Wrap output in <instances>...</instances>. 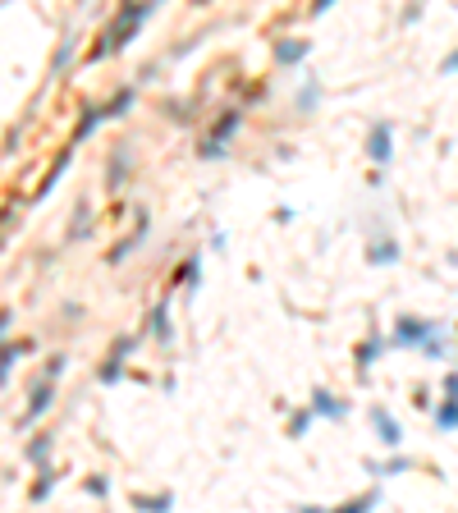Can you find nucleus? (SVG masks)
Wrapping results in <instances>:
<instances>
[{"label": "nucleus", "instance_id": "f704fd0d", "mask_svg": "<svg viewBox=\"0 0 458 513\" xmlns=\"http://www.w3.org/2000/svg\"><path fill=\"white\" fill-rule=\"evenodd\" d=\"M440 394H454V399H458V367H454V372H445V381H440Z\"/></svg>", "mask_w": 458, "mask_h": 513}, {"label": "nucleus", "instance_id": "bb28decb", "mask_svg": "<svg viewBox=\"0 0 458 513\" xmlns=\"http://www.w3.org/2000/svg\"><path fill=\"white\" fill-rule=\"evenodd\" d=\"M312 422H317V413H312V408H298V413H289V426H284V431L294 440H303L307 431H312Z\"/></svg>", "mask_w": 458, "mask_h": 513}, {"label": "nucleus", "instance_id": "4be33fe9", "mask_svg": "<svg viewBox=\"0 0 458 513\" xmlns=\"http://www.w3.org/2000/svg\"><path fill=\"white\" fill-rule=\"evenodd\" d=\"M436 431H440V436H454V431H458V399H454V394H440Z\"/></svg>", "mask_w": 458, "mask_h": 513}, {"label": "nucleus", "instance_id": "a878e982", "mask_svg": "<svg viewBox=\"0 0 458 513\" xmlns=\"http://www.w3.org/2000/svg\"><path fill=\"white\" fill-rule=\"evenodd\" d=\"M317 101H321V83H317V78H307V83H303V92H298V97H294L298 115H312V110H317Z\"/></svg>", "mask_w": 458, "mask_h": 513}, {"label": "nucleus", "instance_id": "f3484780", "mask_svg": "<svg viewBox=\"0 0 458 513\" xmlns=\"http://www.w3.org/2000/svg\"><path fill=\"white\" fill-rule=\"evenodd\" d=\"M197 280H202V252H188L184 262L175 266V289H184V294H193Z\"/></svg>", "mask_w": 458, "mask_h": 513}, {"label": "nucleus", "instance_id": "473e14b6", "mask_svg": "<svg viewBox=\"0 0 458 513\" xmlns=\"http://www.w3.org/2000/svg\"><path fill=\"white\" fill-rule=\"evenodd\" d=\"M65 353H51V358H46V367H42V376H51V381H60V376H65Z\"/></svg>", "mask_w": 458, "mask_h": 513}, {"label": "nucleus", "instance_id": "aec40b11", "mask_svg": "<svg viewBox=\"0 0 458 513\" xmlns=\"http://www.w3.org/2000/svg\"><path fill=\"white\" fill-rule=\"evenodd\" d=\"M367 262L371 266H394V262H399V243L385 239V234H381V239H371L367 243Z\"/></svg>", "mask_w": 458, "mask_h": 513}, {"label": "nucleus", "instance_id": "2f4dec72", "mask_svg": "<svg viewBox=\"0 0 458 513\" xmlns=\"http://www.w3.org/2000/svg\"><path fill=\"white\" fill-rule=\"evenodd\" d=\"M83 491H88L92 500H110V481L106 477H88L83 481Z\"/></svg>", "mask_w": 458, "mask_h": 513}, {"label": "nucleus", "instance_id": "20e7f679", "mask_svg": "<svg viewBox=\"0 0 458 513\" xmlns=\"http://www.w3.org/2000/svg\"><path fill=\"white\" fill-rule=\"evenodd\" d=\"M147 234H152V211H133V230L124 234L120 243H110V252H106V262L110 266H124L133 257V252L147 243Z\"/></svg>", "mask_w": 458, "mask_h": 513}, {"label": "nucleus", "instance_id": "39448f33", "mask_svg": "<svg viewBox=\"0 0 458 513\" xmlns=\"http://www.w3.org/2000/svg\"><path fill=\"white\" fill-rule=\"evenodd\" d=\"M138 349V335H120L115 339V349L101 358V367H97V381L101 385H115V381H124V367H129V353Z\"/></svg>", "mask_w": 458, "mask_h": 513}, {"label": "nucleus", "instance_id": "b1692460", "mask_svg": "<svg viewBox=\"0 0 458 513\" xmlns=\"http://www.w3.org/2000/svg\"><path fill=\"white\" fill-rule=\"evenodd\" d=\"M133 509H142V513H170V509H175V495H170V491L133 495Z\"/></svg>", "mask_w": 458, "mask_h": 513}, {"label": "nucleus", "instance_id": "423d86ee", "mask_svg": "<svg viewBox=\"0 0 458 513\" xmlns=\"http://www.w3.org/2000/svg\"><path fill=\"white\" fill-rule=\"evenodd\" d=\"M367 161L376 165V170H385V165L394 161V129L385 120H376L367 129Z\"/></svg>", "mask_w": 458, "mask_h": 513}, {"label": "nucleus", "instance_id": "6e6552de", "mask_svg": "<svg viewBox=\"0 0 458 513\" xmlns=\"http://www.w3.org/2000/svg\"><path fill=\"white\" fill-rule=\"evenodd\" d=\"M385 344H390V339H385L381 330H367V339H362L358 349H353V372H358V381H367V376H371V367L381 362Z\"/></svg>", "mask_w": 458, "mask_h": 513}, {"label": "nucleus", "instance_id": "c85d7f7f", "mask_svg": "<svg viewBox=\"0 0 458 513\" xmlns=\"http://www.w3.org/2000/svg\"><path fill=\"white\" fill-rule=\"evenodd\" d=\"M28 463H37V468H42V463H51V436H42V431H37V436L28 440Z\"/></svg>", "mask_w": 458, "mask_h": 513}, {"label": "nucleus", "instance_id": "f257e3e1", "mask_svg": "<svg viewBox=\"0 0 458 513\" xmlns=\"http://www.w3.org/2000/svg\"><path fill=\"white\" fill-rule=\"evenodd\" d=\"M156 5H161V0H120V10L110 14V23L101 28V37L88 51L92 65H101V60H110V55H120L124 46H133V37L147 28V19L156 14Z\"/></svg>", "mask_w": 458, "mask_h": 513}, {"label": "nucleus", "instance_id": "6ab92c4d", "mask_svg": "<svg viewBox=\"0 0 458 513\" xmlns=\"http://www.w3.org/2000/svg\"><path fill=\"white\" fill-rule=\"evenodd\" d=\"M367 472H371V477H404V472H413V459H408V454H399V449H394L390 459H381V463L371 459V463H367Z\"/></svg>", "mask_w": 458, "mask_h": 513}, {"label": "nucleus", "instance_id": "72a5a7b5", "mask_svg": "<svg viewBox=\"0 0 458 513\" xmlns=\"http://www.w3.org/2000/svg\"><path fill=\"white\" fill-rule=\"evenodd\" d=\"M10 326H14V312H10V307H0V344L10 339Z\"/></svg>", "mask_w": 458, "mask_h": 513}, {"label": "nucleus", "instance_id": "cd10ccee", "mask_svg": "<svg viewBox=\"0 0 458 513\" xmlns=\"http://www.w3.org/2000/svg\"><path fill=\"white\" fill-rule=\"evenodd\" d=\"M74 216H78V220H69V239H88V230H92V207H88V202H78Z\"/></svg>", "mask_w": 458, "mask_h": 513}, {"label": "nucleus", "instance_id": "9b49d317", "mask_svg": "<svg viewBox=\"0 0 458 513\" xmlns=\"http://www.w3.org/2000/svg\"><path fill=\"white\" fill-rule=\"evenodd\" d=\"M101 124H110L106 120V101H88V106L78 110V124H74V133H69V142H74V147H83V142H88Z\"/></svg>", "mask_w": 458, "mask_h": 513}, {"label": "nucleus", "instance_id": "a211bd4d", "mask_svg": "<svg viewBox=\"0 0 458 513\" xmlns=\"http://www.w3.org/2000/svg\"><path fill=\"white\" fill-rule=\"evenodd\" d=\"M23 353H28V344H23V339H5V344H0V390L10 385V376H14V362H19Z\"/></svg>", "mask_w": 458, "mask_h": 513}, {"label": "nucleus", "instance_id": "f8f14e48", "mask_svg": "<svg viewBox=\"0 0 458 513\" xmlns=\"http://www.w3.org/2000/svg\"><path fill=\"white\" fill-rule=\"evenodd\" d=\"M74 142H65V147H60V152H55V161L46 165V175H42V184H37V193H33V202H42V197H51L55 193V184H60V179H65V170H69V161H74Z\"/></svg>", "mask_w": 458, "mask_h": 513}, {"label": "nucleus", "instance_id": "4468645a", "mask_svg": "<svg viewBox=\"0 0 458 513\" xmlns=\"http://www.w3.org/2000/svg\"><path fill=\"white\" fill-rule=\"evenodd\" d=\"M129 170H133V147L129 142H120V147L110 152V161H106V188L110 193H120V188L129 184Z\"/></svg>", "mask_w": 458, "mask_h": 513}, {"label": "nucleus", "instance_id": "e433bc0d", "mask_svg": "<svg viewBox=\"0 0 458 513\" xmlns=\"http://www.w3.org/2000/svg\"><path fill=\"white\" fill-rule=\"evenodd\" d=\"M440 74H458V46L445 55V60H440Z\"/></svg>", "mask_w": 458, "mask_h": 513}, {"label": "nucleus", "instance_id": "c756f323", "mask_svg": "<svg viewBox=\"0 0 458 513\" xmlns=\"http://www.w3.org/2000/svg\"><path fill=\"white\" fill-rule=\"evenodd\" d=\"M417 353H426V358H440V362H445V353H449V339H445V330H436V335L426 339V344H422V349H417Z\"/></svg>", "mask_w": 458, "mask_h": 513}, {"label": "nucleus", "instance_id": "c9c22d12", "mask_svg": "<svg viewBox=\"0 0 458 513\" xmlns=\"http://www.w3.org/2000/svg\"><path fill=\"white\" fill-rule=\"evenodd\" d=\"M326 10H335V0H312V5H307V14H312V19H321Z\"/></svg>", "mask_w": 458, "mask_h": 513}, {"label": "nucleus", "instance_id": "dca6fc26", "mask_svg": "<svg viewBox=\"0 0 458 513\" xmlns=\"http://www.w3.org/2000/svg\"><path fill=\"white\" fill-rule=\"evenodd\" d=\"M74 55H78V33L69 28V33L60 37V46H55V55H51V83H55V78H65V74H69Z\"/></svg>", "mask_w": 458, "mask_h": 513}, {"label": "nucleus", "instance_id": "ddd939ff", "mask_svg": "<svg viewBox=\"0 0 458 513\" xmlns=\"http://www.w3.org/2000/svg\"><path fill=\"white\" fill-rule=\"evenodd\" d=\"M147 335H152L161 349H170V344H175V326H170V298H161V303L147 307Z\"/></svg>", "mask_w": 458, "mask_h": 513}, {"label": "nucleus", "instance_id": "393cba45", "mask_svg": "<svg viewBox=\"0 0 458 513\" xmlns=\"http://www.w3.org/2000/svg\"><path fill=\"white\" fill-rule=\"evenodd\" d=\"M376 504H381V491H362V495H349V500L339 504L335 513H371Z\"/></svg>", "mask_w": 458, "mask_h": 513}, {"label": "nucleus", "instance_id": "4c0bfd02", "mask_svg": "<svg viewBox=\"0 0 458 513\" xmlns=\"http://www.w3.org/2000/svg\"><path fill=\"white\" fill-rule=\"evenodd\" d=\"M193 5H211V0H193Z\"/></svg>", "mask_w": 458, "mask_h": 513}, {"label": "nucleus", "instance_id": "1a4fd4ad", "mask_svg": "<svg viewBox=\"0 0 458 513\" xmlns=\"http://www.w3.org/2000/svg\"><path fill=\"white\" fill-rule=\"evenodd\" d=\"M367 422H371V431H376V440H381L385 449H399V445H404V426H399V417H394L390 408L376 404L367 413Z\"/></svg>", "mask_w": 458, "mask_h": 513}, {"label": "nucleus", "instance_id": "f03ea898", "mask_svg": "<svg viewBox=\"0 0 458 513\" xmlns=\"http://www.w3.org/2000/svg\"><path fill=\"white\" fill-rule=\"evenodd\" d=\"M239 129H243V106H225L216 120L207 124L202 142H197V156H202V161H220V156L229 152V142L239 138Z\"/></svg>", "mask_w": 458, "mask_h": 513}, {"label": "nucleus", "instance_id": "0eeeda50", "mask_svg": "<svg viewBox=\"0 0 458 513\" xmlns=\"http://www.w3.org/2000/svg\"><path fill=\"white\" fill-rule=\"evenodd\" d=\"M51 404H55V381H51V376H37L33 390H28V408H23L19 426H33L37 417L51 413Z\"/></svg>", "mask_w": 458, "mask_h": 513}, {"label": "nucleus", "instance_id": "412c9836", "mask_svg": "<svg viewBox=\"0 0 458 513\" xmlns=\"http://www.w3.org/2000/svg\"><path fill=\"white\" fill-rule=\"evenodd\" d=\"M133 101H138V88H115L106 97V120H124L133 110Z\"/></svg>", "mask_w": 458, "mask_h": 513}, {"label": "nucleus", "instance_id": "2eb2a0df", "mask_svg": "<svg viewBox=\"0 0 458 513\" xmlns=\"http://www.w3.org/2000/svg\"><path fill=\"white\" fill-rule=\"evenodd\" d=\"M312 413L317 417H326V422H344V417H349V404H344V399H339L335 390H326V385H317V390H312Z\"/></svg>", "mask_w": 458, "mask_h": 513}, {"label": "nucleus", "instance_id": "7c9ffc66", "mask_svg": "<svg viewBox=\"0 0 458 513\" xmlns=\"http://www.w3.org/2000/svg\"><path fill=\"white\" fill-rule=\"evenodd\" d=\"M165 115H170V120H193V101H165Z\"/></svg>", "mask_w": 458, "mask_h": 513}, {"label": "nucleus", "instance_id": "9d476101", "mask_svg": "<svg viewBox=\"0 0 458 513\" xmlns=\"http://www.w3.org/2000/svg\"><path fill=\"white\" fill-rule=\"evenodd\" d=\"M307 37H280V42L271 46V65L275 69H303V60H307Z\"/></svg>", "mask_w": 458, "mask_h": 513}, {"label": "nucleus", "instance_id": "5701e85b", "mask_svg": "<svg viewBox=\"0 0 458 513\" xmlns=\"http://www.w3.org/2000/svg\"><path fill=\"white\" fill-rule=\"evenodd\" d=\"M51 491H55V468H51V463H42V468H37V477H33V486H28V500L46 504V500H51Z\"/></svg>", "mask_w": 458, "mask_h": 513}, {"label": "nucleus", "instance_id": "7ed1b4c3", "mask_svg": "<svg viewBox=\"0 0 458 513\" xmlns=\"http://www.w3.org/2000/svg\"><path fill=\"white\" fill-rule=\"evenodd\" d=\"M436 330L440 326L431 317H413V312H404V317L394 321V330H390V344H394V349H422Z\"/></svg>", "mask_w": 458, "mask_h": 513}]
</instances>
